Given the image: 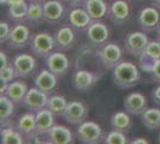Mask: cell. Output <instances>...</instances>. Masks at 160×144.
I'll return each instance as SVG.
<instances>
[{"label": "cell", "instance_id": "cell-35", "mask_svg": "<svg viewBox=\"0 0 160 144\" xmlns=\"http://www.w3.org/2000/svg\"><path fill=\"white\" fill-rule=\"evenodd\" d=\"M11 30H12V28L7 22H1L0 23V42L1 43L7 42L8 36L11 34Z\"/></svg>", "mask_w": 160, "mask_h": 144}, {"label": "cell", "instance_id": "cell-2", "mask_svg": "<svg viewBox=\"0 0 160 144\" xmlns=\"http://www.w3.org/2000/svg\"><path fill=\"white\" fill-rule=\"evenodd\" d=\"M29 48L35 56L37 58H46L50 54L55 47V39L53 35L48 33H36L32 34L29 41Z\"/></svg>", "mask_w": 160, "mask_h": 144}, {"label": "cell", "instance_id": "cell-24", "mask_svg": "<svg viewBox=\"0 0 160 144\" xmlns=\"http://www.w3.org/2000/svg\"><path fill=\"white\" fill-rule=\"evenodd\" d=\"M84 7L93 21L103 19L109 12V5L105 0H85Z\"/></svg>", "mask_w": 160, "mask_h": 144}, {"label": "cell", "instance_id": "cell-6", "mask_svg": "<svg viewBox=\"0 0 160 144\" xmlns=\"http://www.w3.org/2000/svg\"><path fill=\"white\" fill-rule=\"evenodd\" d=\"M136 22L143 31L157 30V28L160 25V10L153 5L141 7L136 14Z\"/></svg>", "mask_w": 160, "mask_h": 144}, {"label": "cell", "instance_id": "cell-39", "mask_svg": "<svg viewBox=\"0 0 160 144\" xmlns=\"http://www.w3.org/2000/svg\"><path fill=\"white\" fill-rule=\"evenodd\" d=\"M66 1L69 4L71 7L81 6V5H84V3H85V0H66Z\"/></svg>", "mask_w": 160, "mask_h": 144}, {"label": "cell", "instance_id": "cell-8", "mask_svg": "<svg viewBox=\"0 0 160 144\" xmlns=\"http://www.w3.org/2000/svg\"><path fill=\"white\" fill-rule=\"evenodd\" d=\"M46 67L58 77H63L69 70V59L62 51L52 52L44 58Z\"/></svg>", "mask_w": 160, "mask_h": 144}, {"label": "cell", "instance_id": "cell-42", "mask_svg": "<svg viewBox=\"0 0 160 144\" xmlns=\"http://www.w3.org/2000/svg\"><path fill=\"white\" fill-rule=\"evenodd\" d=\"M149 1H151V4L154 7H157L158 10H160V0H149Z\"/></svg>", "mask_w": 160, "mask_h": 144}, {"label": "cell", "instance_id": "cell-9", "mask_svg": "<svg viewBox=\"0 0 160 144\" xmlns=\"http://www.w3.org/2000/svg\"><path fill=\"white\" fill-rule=\"evenodd\" d=\"M85 31L87 40L97 47H100L104 43H107L110 36V30L108 25L100 21H92V23L88 25Z\"/></svg>", "mask_w": 160, "mask_h": 144}, {"label": "cell", "instance_id": "cell-32", "mask_svg": "<svg viewBox=\"0 0 160 144\" xmlns=\"http://www.w3.org/2000/svg\"><path fill=\"white\" fill-rule=\"evenodd\" d=\"M68 101L62 95H52L49 96L47 103V108L53 112L55 115H62L66 109Z\"/></svg>", "mask_w": 160, "mask_h": 144}, {"label": "cell", "instance_id": "cell-27", "mask_svg": "<svg viewBox=\"0 0 160 144\" xmlns=\"http://www.w3.org/2000/svg\"><path fill=\"white\" fill-rule=\"evenodd\" d=\"M141 123L148 130L155 131L160 129V109L159 108H147L140 115Z\"/></svg>", "mask_w": 160, "mask_h": 144}, {"label": "cell", "instance_id": "cell-1", "mask_svg": "<svg viewBox=\"0 0 160 144\" xmlns=\"http://www.w3.org/2000/svg\"><path fill=\"white\" fill-rule=\"evenodd\" d=\"M112 82L121 89H130L140 81L141 72L139 67L130 61H121L112 70Z\"/></svg>", "mask_w": 160, "mask_h": 144}, {"label": "cell", "instance_id": "cell-38", "mask_svg": "<svg viewBox=\"0 0 160 144\" xmlns=\"http://www.w3.org/2000/svg\"><path fill=\"white\" fill-rule=\"evenodd\" d=\"M0 61H1V67H4V66H6V65H8L10 64V61H8V59H7V55L5 52H0Z\"/></svg>", "mask_w": 160, "mask_h": 144}, {"label": "cell", "instance_id": "cell-16", "mask_svg": "<svg viewBox=\"0 0 160 144\" xmlns=\"http://www.w3.org/2000/svg\"><path fill=\"white\" fill-rule=\"evenodd\" d=\"M123 106L124 109L127 110L130 115H141L143 110L148 108V102H147L146 96L141 93H130L128 94L124 100H123Z\"/></svg>", "mask_w": 160, "mask_h": 144}, {"label": "cell", "instance_id": "cell-11", "mask_svg": "<svg viewBox=\"0 0 160 144\" xmlns=\"http://www.w3.org/2000/svg\"><path fill=\"white\" fill-rule=\"evenodd\" d=\"M48 99H49V94L42 91V90L38 89L37 87H33V88L28 90L27 95L24 97L22 104H23L27 109L36 113L37 110L47 107Z\"/></svg>", "mask_w": 160, "mask_h": 144}, {"label": "cell", "instance_id": "cell-45", "mask_svg": "<svg viewBox=\"0 0 160 144\" xmlns=\"http://www.w3.org/2000/svg\"><path fill=\"white\" fill-rule=\"evenodd\" d=\"M29 1H40V3H44V0H29Z\"/></svg>", "mask_w": 160, "mask_h": 144}, {"label": "cell", "instance_id": "cell-33", "mask_svg": "<svg viewBox=\"0 0 160 144\" xmlns=\"http://www.w3.org/2000/svg\"><path fill=\"white\" fill-rule=\"evenodd\" d=\"M17 77H18L17 76V71L14 69L12 62H10L8 65L0 69V81L4 84H8V83L13 82Z\"/></svg>", "mask_w": 160, "mask_h": 144}, {"label": "cell", "instance_id": "cell-20", "mask_svg": "<svg viewBox=\"0 0 160 144\" xmlns=\"http://www.w3.org/2000/svg\"><path fill=\"white\" fill-rule=\"evenodd\" d=\"M44 21L47 23H59L65 16V6L60 0H47L43 3Z\"/></svg>", "mask_w": 160, "mask_h": 144}, {"label": "cell", "instance_id": "cell-4", "mask_svg": "<svg viewBox=\"0 0 160 144\" xmlns=\"http://www.w3.org/2000/svg\"><path fill=\"white\" fill-rule=\"evenodd\" d=\"M75 137L84 144H97L103 138V130L96 121L85 120L78 125L75 130Z\"/></svg>", "mask_w": 160, "mask_h": 144}, {"label": "cell", "instance_id": "cell-26", "mask_svg": "<svg viewBox=\"0 0 160 144\" xmlns=\"http://www.w3.org/2000/svg\"><path fill=\"white\" fill-rule=\"evenodd\" d=\"M1 143L4 144H23L25 143V137L20 133V131L17 129V126L13 127V125L7 124L5 126H1Z\"/></svg>", "mask_w": 160, "mask_h": 144}, {"label": "cell", "instance_id": "cell-28", "mask_svg": "<svg viewBox=\"0 0 160 144\" xmlns=\"http://www.w3.org/2000/svg\"><path fill=\"white\" fill-rule=\"evenodd\" d=\"M110 124L112 130H118L127 132L130 127H132V119H130V114L128 112H116L111 115L110 119Z\"/></svg>", "mask_w": 160, "mask_h": 144}, {"label": "cell", "instance_id": "cell-13", "mask_svg": "<svg viewBox=\"0 0 160 144\" xmlns=\"http://www.w3.org/2000/svg\"><path fill=\"white\" fill-rule=\"evenodd\" d=\"M30 37H31L30 28L23 23H18L12 28L11 34L7 40V45L12 49H22L29 45Z\"/></svg>", "mask_w": 160, "mask_h": 144}, {"label": "cell", "instance_id": "cell-30", "mask_svg": "<svg viewBox=\"0 0 160 144\" xmlns=\"http://www.w3.org/2000/svg\"><path fill=\"white\" fill-rule=\"evenodd\" d=\"M14 104L16 103L7 97L6 95L0 96V121L1 126H5L7 124H10V120L12 115L14 114Z\"/></svg>", "mask_w": 160, "mask_h": 144}, {"label": "cell", "instance_id": "cell-46", "mask_svg": "<svg viewBox=\"0 0 160 144\" xmlns=\"http://www.w3.org/2000/svg\"><path fill=\"white\" fill-rule=\"evenodd\" d=\"M158 142L160 143V133H159V136H158Z\"/></svg>", "mask_w": 160, "mask_h": 144}, {"label": "cell", "instance_id": "cell-7", "mask_svg": "<svg viewBox=\"0 0 160 144\" xmlns=\"http://www.w3.org/2000/svg\"><path fill=\"white\" fill-rule=\"evenodd\" d=\"M87 115H88V107L86 106V103H84L82 101L74 100V101L68 102L66 109L61 117L68 124L78 126L79 124L86 120Z\"/></svg>", "mask_w": 160, "mask_h": 144}, {"label": "cell", "instance_id": "cell-15", "mask_svg": "<svg viewBox=\"0 0 160 144\" xmlns=\"http://www.w3.org/2000/svg\"><path fill=\"white\" fill-rule=\"evenodd\" d=\"M98 76L88 70H77L72 77V84L75 89L81 93H86L93 88V85L98 82Z\"/></svg>", "mask_w": 160, "mask_h": 144}, {"label": "cell", "instance_id": "cell-14", "mask_svg": "<svg viewBox=\"0 0 160 144\" xmlns=\"http://www.w3.org/2000/svg\"><path fill=\"white\" fill-rule=\"evenodd\" d=\"M158 59H160V41H149L139 56V65L142 71L149 73L153 64Z\"/></svg>", "mask_w": 160, "mask_h": 144}, {"label": "cell", "instance_id": "cell-17", "mask_svg": "<svg viewBox=\"0 0 160 144\" xmlns=\"http://www.w3.org/2000/svg\"><path fill=\"white\" fill-rule=\"evenodd\" d=\"M92 21L93 19L91 18V16L85 10V7H72V10L68 13L69 25L78 31L86 30L88 25L92 23Z\"/></svg>", "mask_w": 160, "mask_h": 144}, {"label": "cell", "instance_id": "cell-25", "mask_svg": "<svg viewBox=\"0 0 160 144\" xmlns=\"http://www.w3.org/2000/svg\"><path fill=\"white\" fill-rule=\"evenodd\" d=\"M28 88L27 83L23 81H13V82L8 83L6 87V91L4 95H6L7 97H10L16 104L23 103V100L27 95Z\"/></svg>", "mask_w": 160, "mask_h": 144}, {"label": "cell", "instance_id": "cell-19", "mask_svg": "<svg viewBox=\"0 0 160 144\" xmlns=\"http://www.w3.org/2000/svg\"><path fill=\"white\" fill-rule=\"evenodd\" d=\"M54 39H55V47L58 51L67 52V51L72 49L74 42H75V34H74L73 28L71 25L61 27L60 29L56 30Z\"/></svg>", "mask_w": 160, "mask_h": 144}, {"label": "cell", "instance_id": "cell-21", "mask_svg": "<svg viewBox=\"0 0 160 144\" xmlns=\"http://www.w3.org/2000/svg\"><path fill=\"white\" fill-rule=\"evenodd\" d=\"M46 136L48 138V143L71 144L74 142L73 132L63 125H54Z\"/></svg>", "mask_w": 160, "mask_h": 144}, {"label": "cell", "instance_id": "cell-44", "mask_svg": "<svg viewBox=\"0 0 160 144\" xmlns=\"http://www.w3.org/2000/svg\"><path fill=\"white\" fill-rule=\"evenodd\" d=\"M0 3H1V5H6L7 0H0Z\"/></svg>", "mask_w": 160, "mask_h": 144}, {"label": "cell", "instance_id": "cell-12", "mask_svg": "<svg viewBox=\"0 0 160 144\" xmlns=\"http://www.w3.org/2000/svg\"><path fill=\"white\" fill-rule=\"evenodd\" d=\"M14 69L17 71V76L19 78H29L35 72L37 67V61L35 56L28 53L17 54L12 60Z\"/></svg>", "mask_w": 160, "mask_h": 144}, {"label": "cell", "instance_id": "cell-37", "mask_svg": "<svg viewBox=\"0 0 160 144\" xmlns=\"http://www.w3.org/2000/svg\"><path fill=\"white\" fill-rule=\"evenodd\" d=\"M152 99H153V102L160 107V84L152 91Z\"/></svg>", "mask_w": 160, "mask_h": 144}, {"label": "cell", "instance_id": "cell-41", "mask_svg": "<svg viewBox=\"0 0 160 144\" xmlns=\"http://www.w3.org/2000/svg\"><path fill=\"white\" fill-rule=\"evenodd\" d=\"M132 143H133V144H139V143H142V144H148V143H149V142L147 141L146 138L140 137V138H135L134 141H132Z\"/></svg>", "mask_w": 160, "mask_h": 144}, {"label": "cell", "instance_id": "cell-18", "mask_svg": "<svg viewBox=\"0 0 160 144\" xmlns=\"http://www.w3.org/2000/svg\"><path fill=\"white\" fill-rule=\"evenodd\" d=\"M17 129L25 137V139L33 141L37 137V126H36V114L35 112H28L19 117L17 121Z\"/></svg>", "mask_w": 160, "mask_h": 144}, {"label": "cell", "instance_id": "cell-47", "mask_svg": "<svg viewBox=\"0 0 160 144\" xmlns=\"http://www.w3.org/2000/svg\"><path fill=\"white\" fill-rule=\"evenodd\" d=\"M60 1H63V0H60Z\"/></svg>", "mask_w": 160, "mask_h": 144}, {"label": "cell", "instance_id": "cell-36", "mask_svg": "<svg viewBox=\"0 0 160 144\" xmlns=\"http://www.w3.org/2000/svg\"><path fill=\"white\" fill-rule=\"evenodd\" d=\"M151 76L153 78V81L155 83H159L160 84V59H158L157 61L153 64L152 69H151Z\"/></svg>", "mask_w": 160, "mask_h": 144}, {"label": "cell", "instance_id": "cell-10", "mask_svg": "<svg viewBox=\"0 0 160 144\" xmlns=\"http://www.w3.org/2000/svg\"><path fill=\"white\" fill-rule=\"evenodd\" d=\"M108 16L109 19L117 25L126 24L130 18V6L128 0H113L109 5Z\"/></svg>", "mask_w": 160, "mask_h": 144}, {"label": "cell", "instance_id": "cell-22", "mask_svg": "<svg viewBox=\"0 0 160 144\" xmlns=\"http://www.w3.org/2000/svg\"><path fill=\"white\" fill-rule=\"evenodd\" d=\"M58 76L54 75L52 71H49L48 69H44L40 71L36 78H35V87H37L38 89L42 91L50 94L53 93V90L56 88L58 85Z\"/></svg>", "mask_w": 160, "mask_h": 144}, {"label": "cell", "instance_id": "cell-40", "mask_svg": "<svg viewBox=\"0 0 160 144\" xmlns=\"http://www.w3.org/2000/svg\"><path fill=\"white\" fill-rule=\"evenodd\" d=\"M25 0H7L6 3V6H16V5H19L22 3H24Z\"/></svg>", "mask_w": 160, "mask_h": 144}, {"label": "cell", "instance_id": "cell-3", "mask_svg": "<svg viewBox=\"0 0 160 144\" xmlns=\"http://www.w3.org/2000/svg\"><path fill=\"white\" fill-rule=\"evenodd\" d=\"M98 59L100 64L108 70H113L123 61V49L113 42H107L98 49Z\"/></svg>", "mask_w": 160, "mask_h": 144}, {"label": "cell", "instance_id": "cell-31", "mask_svg": "<svg viewBox=\"0 0 160 144\" xmlns=\"http://www.w3.org/2000/svg\"><path fill=\"white\" fill-rule=\"evenodd\" d=\"M28 7H29V4L27 1L22 3L19 5H16V6H8L7 7V18L16 23L25 22L28 17Z\"/></svg>", "mask_w": 160, "mask_h": 144}, {"label": "cell", "instance_id": "cell-29", "mask_svg": "<svg viewBox=\"0 0 160 144\" xmlns=\"http://www.w3.org/2000/svg\"><path fill=\"white\" fill-rule=\"evenodd\" d=\"M27 21L33 25H38L44 23V11H43V3L40 1H30L28 7Z\"/></svg>", "mask_w": 160, "mask_h": 144}, {"label": "cell", "instance_id": "cell-5", "mask_svg": "<svg viewBox=\"0 0 160 144\" xmlns=\"http://www.w3.org/2000/svg\"><path fill=\"white\" fill-rule=\"evenodd\" d=\"M151 41L148 36L145 34V31H132L127 34L123 41V47L124 52L129 55H133L139 58L143 49L147 47L148 42Z\"/></svg>", "mask_w": 160, "mask_h": 144}, {"label": "cell", "instance_id": "cell-23", "mask_svg": "<svg viewBox=\"0 0 160 144\" xmlns=\"http://www.w3.org/2000/svg\"><path fill=\"white\" fill-rule=\"evenodd\" d=\"M36 126H37V135L38 136H44L47 135L48 131L50 130L55 125L54 120V114L50 109H48L47 107L37 110L36 113Z\"/></svg>", "mask_w": 160, "mask_h": 144}, {"label": "cell", "instance_id": "cell-43", "mask_svg": "<svg viewBox=\"0 0 160 144\" xmlns=\"http://www.w3.org/2000/svg\"><path fill=\"white\" fill-rule=\"evenodd\" d=\"M157 40L160 41V25L157 28Z\"/></svg>", "mask_w": 160, "mask_h": 144}, {"label": "cell", "instance_id": "cell-34", "mask_svg": "<svg viewBox=\"0 0 160 144\" xmlns=\"http://www.w3.org/2000/svg\"><path fill=\"white\" fill-rule=\"evenodd\" d=\"M104 143L107 144H127L128 139L123 131L112 130L107 135L104 139Z\"/></svg>", "mask_w": 160, "mask_h": 144}]
</instances>
